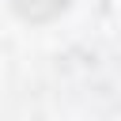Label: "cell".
Wrapping results in <instances>:
<instances>
[{"label":"cell","mask_w":121,"mask_h":121,"mask_svg":"<svg viewBox=\"0 0 121 121\" xmlns=\"http://www.w3.org/2000/svg\"><path fill=\"white\" fill-rule=\"evenodd\" d=\"M60 8H64V0H15V11H19L23 19H34V23L57 15Z\"/></svg>","instance_id":"obj_1"}]
</instances>
